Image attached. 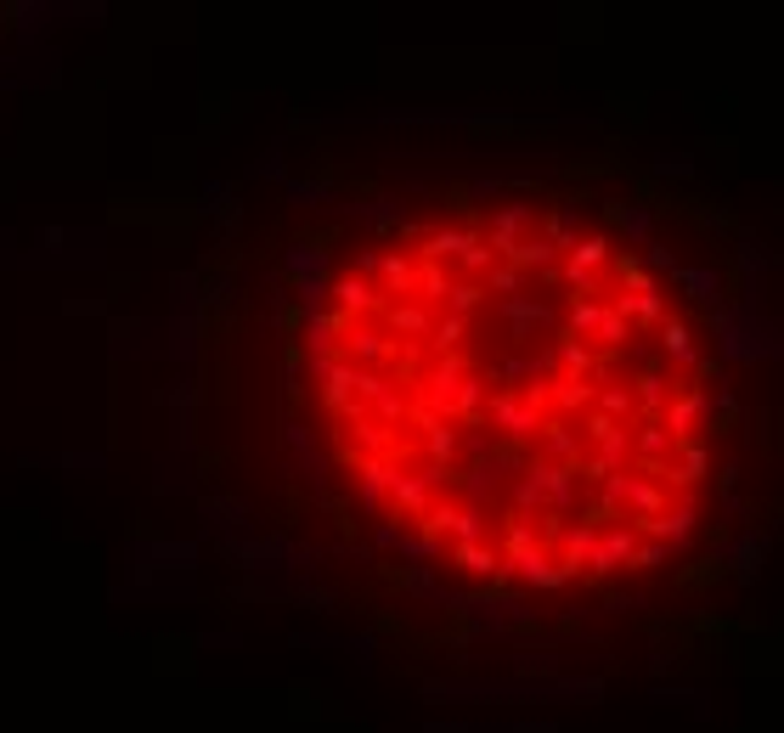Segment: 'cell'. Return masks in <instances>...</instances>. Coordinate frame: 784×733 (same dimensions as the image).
I'll list each match as a JSON object with an SVG mask.
<instances>
[{
    "label": "cell",
    "instance_id": "obj_1",
    "mask_svg": "<svg viewBox=\"0 0 784 733\" xmlns=\"http://www.w3.org/2000/svg\"><path fill=\"white\" fill-rule=\"evenodd\" d=\"M288 266H294V271H322L328 260H322L316 249H294V254H288Z\"/></svg>",
    "mask_w": 784,
    "mask_h": 733
}]
</instances>
